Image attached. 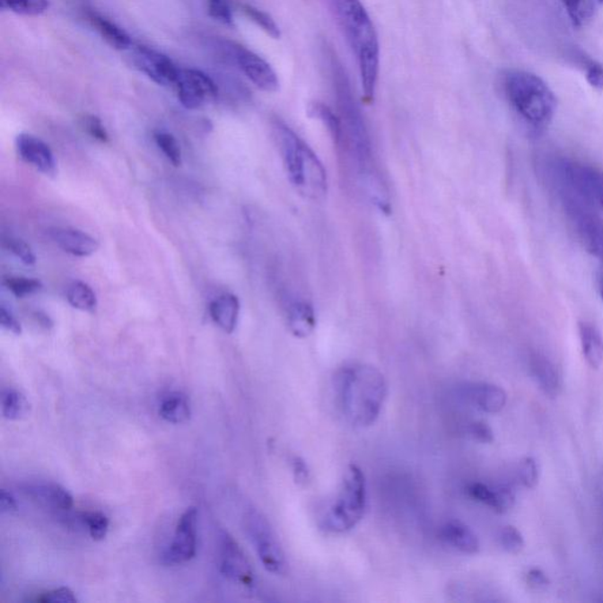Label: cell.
I'll list each match as a JSON object with an SVG mask.
<instances>
[{
	"label": "cell",
	"instance_id": "27",
	"mask_svg": "<svg viewBox=\"0 0 603 603\" xmlns=\"http://www.w3.org/2000/svg\"><path fill=\"white\" fill-rule=\"evenodd\" d=\"M30 412V403L25 396L13 389L6 388L2 391V413L6 420L18 421L25 417Z\"/></svg>",
	"mask_w": 603,
	"mask_h": 603
},
{
	"label": "cell",
	"instance_id": "7",
	"mask_svg": "<svg viewBox=\"0 0 603 603\" xmlns=\"http://www.w3.org/2000/svg\"><path fill=\"white\" fill-rule=\"evenodd\" d=\"M243 526L263 567L271 574L284 575L288 571L285 554L266 516L256 509H249L243 518Z\"/></svg>",
	"mask_w": 603,
	"mask_h": 603
},
{
	"label": "cell",
	"instance_id": "42",
	"mask_svg": "<svg viewBox=\"0 0 603 603\" xmlns=\"http://www.w3.org/2000/svg\"><path fill=\"white\" fill-rule=\"evenodd\" d=\"M35 601L39 603H74L77 602V598L74 597V593L70 588L59 587L41 593Z\"/></svg>",
	"mask_w": 603,
	"mask_h": 603
},
{
	"label": "cell",
	"instance_id": "47",
	"mask_svg": "<svg viewBox=\"0 0 603 603\" xmlns=\"http://www.w3.org/2000/svg\"><path fill=\"white\" fill-rule=\"evenodd\" d=\"M17 508L16 499L13 496V494L3 489L0 493V511H2V514H11V512L16 511Z\"/></svg>",
	"mask_w": 603,
	"mask_h": 603
},
{
	"label": "cell",
	"instance_id": "44",
	"mask_svg": "<svg viewBox=\"0 0 603 603\" xmlns=\"http://www.w3.org/2000/svg\"><path fill=\"white\" fill-rule=\"evenodd\" d=\"M526 579L528 586L533 588L535 590H545V588L548 587L550 584L548 576L538 568L530 569V571L528 572Z\"/></svg>",
	"mask_w": 603,
	"mask_h": 603
},
{
	"label": "cell",
	"instance_id": "18",
	"mask_svg": "<svg viewBox=\"0 0 603 603\" xmlns=\"http://www.w3.org/2000/svg\"><path fill=\"white\" fill-rule=\"evenodd\" d=\"M465 395L475 408L487 414L502 412L507 405L506 391L492 383L470 384L466 388Z\"/></svg>",
	"mask_w": 603,
	"mask_h": 603
},
{
	"label": "cell",
	"instance_id": "23",
	"mask_svg": "<svg viewBox=\"0 0 603 603\" xmlns=\"http://www.w3.org/2000/svg\"><path fill=\"white\" fill-rule=\"evenodd\" d=\"M286 318L293 336L305 338L314 333L316 314L314 308L307 301H293L290 303Z\"/></svg>",
	"mask_w": 603,
	"mask_h": 603
},
{
	"label": "cell",
	"instance_id": "5",
	"mask_svg": "<svg viewBox=\"0 0 603 603\" xmlns=\"http://www.w3.org/2000/svg\"><path fill=\"white\" fill-rule=\"evenodd\" d=\"M502 89L509 104L534 127H545L555 115L557 101L549 86L538 75L523 70H508Z\"/></svg>",
	"mask_w": 603,
	"mask_h": 603
},
{
	"label": "cell",
	"instance_id": "32",
	"mask_svg": "<svg viewBox=\"0 0 603 603\" xmlns=\"http://www.w3.org/2000/svg\"><path fill=\"white\" fill-rule=\"evenodd\" d=\"M154 142L158 148L164 153L167 160L173 165V167H180L182 165V150L175 135L165 131H157L153 135Z\"/></svg>",
	"mask_w": 603,
	"mask_h": 603
},
{
	"label": "cell",
	"instance_id": "50",
	"mask_svg": "<svg viewBox=\"0 0 603 603\" xmlns=\"http://www.w3.org/2000/svg\"><path fill=\"white\" fill-rule=\"evenodd\" d=\"M598 3L603 4V0H597Z\"/></svg>",
	"mask_w": 603,
	"mask_h": 603
},
{
	"label": "cell",
	"instance_id": "1",
	"mask_svg": "<svg viewBox=\"0 0 603 603\" xmlns=\"http://www.w3.org/2000/svg\"><path fill=\"white\" fill-rule=\"evenodd\" d=\"M334 389L345 420L358 428L375 424L388 393L382 372L365 363H350L338 369L334 376Z\"/></svg>",
	"mask_w": 603,
	"mask_h": 603
},
{
	"label": "cell",
	"instance_id": "26",
	"mask_svg": "<svg viewBox=\"0 0 603 603\" xmlns=\"http://www.w3.org/2000/svg\"><path fill=\"white\" fill-rule=\"evenodd\" d=\"M71 307L84 312H93L97 308V296L92 286L82 281L71 283L66 292Z\"/></svg>",
	"mask_w": 603,
	"mask_h": 603
},
{
	"label": "cell",
	"instance_id": "29",
	"mask_svg": "<svg viewBox=\"0 0 603 603\" xmlns=\"http://www.w3.org/2000/svg\"><path fill=\"white\" fill-rule=\"evenodd\" d=\"M568 17L576 28H582L591 21L595 13L597 0H561Z\"/></svg>",
	"mask_w": 603,
	"mask_h": 603
},
{
	"label": "cell",
	"instance_id": "25",
	"mask_svg": "<svg viewBox=\"0 0 603 603\" xmlns=\"http://www.w3.org/2000/svg\"><path fill=\"white\" fill-rule=\"evenodd\" d=\"M160 415L169 424H186L191 416V406L188 396L179 391H173L165 396L161 402Z\"/></svg>",
	"mask_w": 603,
	"mask_h": 603
},
{
	"label": "cell",
	"instance_id": "10",
	"mask_svg": "<svg viewBox=\"0 0 603 603\" xmlns=\"http://www.w3.org/2000/svg\"><path fill=\"white\" fill-rule=\"evenodd\" d=\"M173 89L179 103L188 110H197L206 101L216 100L218 97L216 82L209 74L192 67L180 66Z\"/></svg>",
	"mask_w": 603,
	"mask_h": 603
},
{
	"label": "cell",
	"instance_id": "43",
	"mask_svg": "<svg viewBox=\"0 0 603 603\" xmlns=\"http://www.w3.org/2000/svg\"><path fill=\"white\" fill-rule=\"evenodd\" d=\"M470 436L481 443H492L494 441L493 429L484 421H476L469 427Z\"/></svg>",
	"mask_w": 603,
	"mask_h": 603
},
{
	"label": "cell",
	"instance_id": "22",
	"mask_svg": "<svg viewBox=\"0 0 603 603\" xmlns=\"http://www.w3.org/2000/svg\"><path fill=\"white\" fill-rule=\"evenodd\" d=\"M530 371L537 386L549 398H555L559 396L563 383L555 365L548 358L534 354L530 357Z\"/></svg>",
	"mask_w": 603,
	"mask_h": 603
},
{
	"label": "cell",
	"instance_id": "21",
	"mask_svg": "<svg viewBox=\"0 0 603 603\" xmlns=\"http://www.w3.org/2000/svg\"><path fill=\"white\" fill-rule=\"evenodd\" d=\"M210 316L225 333L232 334L239 323L240 303L239 297L223 293L210 303Z\"/></svg>",
	"mask_w": 603,
	"mask_h": 603
},
{
	"label": "cell",
	"instance_id": "16",
	"mask_svg": "<svg viewBox=\"0 0 603 603\" xmlns=\"http://www.w3.org/2000/svg\"><path fill=\"white\" fill-rule=\"evenodd\" d=\"M84 17L90 26L100 35L111 48L116 50H130L134 47L129 33L123 28H120L117 22H112L110 18L98 13L96 9H84Z\"/></svg>",
	"mask_w": 603,
	"mask_h": 603
},
{
	"label": "cell",
	"instance_id": "2",
	"mask_svg": "<svg viewBox=\"0 0 603 603\" xmlns=\"http://www.w3.org/2000/svg\"><path fill=\"white\" fill-rule=\"evenodd\" d=\"M328 2L356 57L365 100L372 103L380 71V44L374 24L361 0Z\"/></svg>",
	"mask_w": 603,
	"mask_h": 603
},
{
	"label": "cell",
	"instance_id": "14",
	"mask_svg": "<svg viewBox=\"0 0 603 603\" xmlns=\"http://www.w3.org/2000/svg\"><path fill=\"white\" fill-rule=\"evenodd\" d=\"M16 148L19 157L25 163L31 165L45 176L52 177V179L56 177L58 170H57L55 154L47 143L36 135L21 134L17 135Z\"/></svg>",
	"mask_w": 603,
	"mask_h": 603
},
{
	"label": "cell",
	"instance_id": "24",
	"mask_svg": "<svg viewBox=\"0 0 603 603\" xmlns=\"http://www.w3.org/2000/svg\"><path fill=\"white\" fill-rule=\"evenodd\" d=\"M579 334L584 360L590 368H600L603 363V336L600 330L593 323L580 322Z\"/></svg>",
	"mask_w": 603,
	"mask_h": 603
},
{
	"label": "cell",
	"instance_id": "19",
	"mask_svg": "<svg viewBox=\"0 0 603 603\" xmlns=\"http://www.w3.org/2000/svg\"><path fill=\"white\" fill-rule=\"evenodd\" d=\"M22 492L37 502L52 509L70 511L74 507V497L69 490L60 485L52 484V482L26 485L22 487Z\"/></svg>",
	"mask_w": 603,
	"mask_h": 603
},
{
	"label": "cell",
	"instance_id": "15",
	"mask_svg": "<svg viewBox=\"0 0 603 603\" xmlns=\"http://www.w3.org/2000/svg\"><path fill=\"white\" fill-rule=\"evenodd\" d=\"M48 235L64 252L74 258H90L100 249L98 240L82 230L52 228L48 230Z\"/></svg>",
	"mask_w": 603,
	"mask_h": 603
},
{
	"label": "cell",
	"instance_id": "48",
	"mask_svg": "<svg viewBox=\"0 0 603 603\" xmlns=\"http://www.w3.org/2000/svg\"><path fill=\"white\" fill-rule=\"evenodd\" d=\"M35 319L41 327L45 328V329H51L52 326H54L50 318H48V315L43 314V312H36Z\"/></svg>",
	"mask_w": 603,
	"mask_h": 603
},
{
	"label": "cell",
	"instance_id": "9",
	"mask_svg": "<svg viewBox=\"0 0 603 603\" xmlns=\"http://www.w3.org/2000/svg\"><path fill=\"white\" fill-rule=\"evenodd\" d=\"M223 50L226 52L228 58L235 64L237 69L256 88L266 92H275L280 88L277 74L261 56L255 54L254 51L243 47V45L233 43V41H224Z\"/></svg>",
	"mask_w": 603,
	"mask_h": 603
},
{
	"label": "cell",
	"instance_id": "49",
	"mask_svg": "<svg viewBox=\"0 0 603 603\" xmlns=\"http://www.w3.org/2000/svg\"><path fill=\"white\" fill-rule=\"evenodd\" d=\"M602 299H603V280H602V288H601Z\"/></svg>",
	"mask_w": 603,
	"mask_h": 603
},
{
	"label": "cell",
	"instance_id": "39",
	"mask_svg": "<svg viewBox=\"0 0 603 603\" xmlns=\"http://www.w3.org/2000/svg\"><path fill=\"white\" fill-rule=\"evenodd\" d=\"M6 247L11 252L26 266H35L37 256L25 240L21 239H9L6 240Z\"/></svg>",
	"mask_w": 603,
	"mask_h": 603
},
{
	"label": "cell",
	"instance_id": "11",
	"mask_svg": "<svg viewBox=\"0 0 603 603\" xmlns=\"http://www.w3.org/2000/svg\"><path fill=\"white\" fill-rule=\"evenodd\" d=\"M131 59L135 69L148 77L157 85L173 88L179 77L180 66L163 52L150 48L148 45L137 44L130 48Z\"/></svg>",
	"mask_w": 603,
	"mask_h": 603
},
{
	"label": "cell",
	"instance_id": "8",
	"mask_svg": "<svg viewBox=\"0 0 603 603\" xmlns=\"http://www.w3.org/2000/svg\"><path fill=\"white\" fill-rule=\"evenodd\" d=\"M561 205L576 237L590 254L603 258V221L582 199L561 196Z\"/></svg>",
	"mask_w": 603,
	"mask_h": 603
},
{
	"label": "cell",
	"instance_id": "12",
	"mask_svg": "<svg viewBox=\"0 0 603 603\" xmlns=\"http://www.w3.org/2000/svg\"><path fill=\"white\" fill-rule=\"evenodd\" d=\"M218 541V553H220V569L222 574L229 581L245 590H254L255 574L247 556L240 546L228 531L222 530Z\"/></svg>",
	"mask_w": 603,
	"mask_h": 603
},
{
	"label": "cell",
	"instance_id": "36",
	"mask_svg": "<svg viewBox=\"0 0 603 603\" xmlns=\"http://www.w3.org/2000/svg\"><path fill=\"white\" fill-rule=\"evenodd\" d=\"M207 13L228 28H235V17L230 0H207Z\"/></svg>",
	"mask_w": 603,
	"mask_h": 603
},
{
	"label": "cell",
	"instance_id": "45",
	"mask_svg": "<svg viewBox=\"0 0 603 603\" xmlns=\"http://www.w3.org/2000/svg\"><path fill=\"white\" fill-rule=\"evenodd\" d=\"M0 324H2L4 329L10 331V333L14 335L22 334L21 323L18 322L17 319L4 305L0 307Z\"/></svg>",
	"mask_w": 603,
	"mask_h": 603
},
{
	"label": "cell",
	"instance_id": "20",
	"mask_svg": "<svg viewBox=\"0 0 603 603\" xmlns=\"http://www.w3.org/2000/svg\"><path fill=\"white\" fill-rule=\"evenodd\" d=\"M440 537L451 548L463 554L474 555L480 552V541L476 534L466 523L451 520L441 527Z\"/></svg>",
	"mask_w": 603,
	"mask_h": 603
},
{
	"label": "cell",
	"instance_id": "33",
	"mask_svg": "<svg viewBox=\"0 0 603 603\" xmlns=\"http://www.w3.org/2000/svg\"><path fill=\"white\" fill-rule=\"evenodd\" d=\"M584 192L591 205L603 210V172L591 167L588 170Z\"/></svg>",
	"mask_w": 603,
	"mask_h": 603
},
{
	"label": "cell",
	"instance_id": "35",
	"mask_svg": "<svg viewBox=\"0 0 603 603\" xmlns=\"http://www.w3.org/2000/svg\"><path fill=\"white\" fill-rule=\"evenodd\" d=\"M4 285L17 299H24V297L32 295V293L43 289L40 281L28 277H7L4 280Z\"/></svg>",
	"mask_w": 603,
	"mask_h": 603
},
{
	"label": "cell",
	"instance_id": "3",
	"mask_svg": "<svg viewBox=\"0 0 603 603\" xmlns=\"http://www.w3.org/2000/svg\"><path fill=\"white\" fill-rule=\"evenodd\" d=\"M274 135L292 186L304 197L315 201L323 198L328 191V177L318 154L280 119L274 122Z\"/></svg>",
	"mask_w": 603,
	"mask_h": 603
},
{
	"label": "cell",
	"instance_id": "17",
	"mask_svg": "<svg viewBox=\"0 0 603 603\" xmlns=\"http://www.w3.org/2000/svg\"><path fill=\"white\" fill-rule=\"evenodd\" d=\"M467 493L471 499L485 504L497 514H506L515 504L514 490L507 485L494 488L480 484V482H475L468 485Z\"/></svg>",
	"mask_w": 603,
	"mask_h": 603
},
{
	"label": "cell",
	"instance_id": "6",
	"mask_svg": "<svg viewBox=\"0 0 603 603\" xmlns=\"http://www.w3.org/2000/svg\"><path fill=\"white\" fill-rule=\"evenodd\" d=\"M367 508V481L363 471L350 465L343 478L341 489L323 519V527L333 533H345L363 518Z\"/></svg>",
	"mask_w": 603,
	"mask_h": 603
},
{
	"label": "cell",
	"instance_id": "46",
	"mask_svg": "<svg viewBox=\"0 0 603 603\" xmlns=\"http://www.w3.org/2000/svg\"><path fill=\"white\" fill-rule=\"evenodd\" d=\"M293 470L297 484H307L309 480V469L304 459H302L301 458L293 459Z\"/></svg>",
	"mask_w": 603,
	"mask_h": 603
},
{
	"label": "cell",
	"instance_id": "34",
	"mask_svg": "<svg viewBox=\"0 0 603 603\" xmlns=\"http://www.w3.org/2000/svg\"><path fill=\"white\" fill-rule=\"evenodd\" d=\"M82 522L88 528L90 537L94 541H101L107 537L109 526L108 516L100 511H89L82 515Z\"/></svg>",
	"mask_w": 603,
	"mask_h": 603
},
{
	"label": "cell",
	"instance_id": "37",
	"mask_svg": "<svg viewBox=\"0 0 603 603\" xmlns=\"http://www.w3.org/2000/svg\"><path fill=\"white\" fill-rule=\"evenodd\" d=\"M499 541L501 546L509 554H520L525 548V538L521 531L514 526L503 527L500 531Z\"/></svg>",
	"mask_w": 603,
	"mask_h": 603
},
{
	"label": "cell",
	"instance_id": "28",
	"mask_svg": "<svg viewBox=\"0 0 603 603\" xmlns=\"http://www.w3.org/2000/svg\"><path fill=\"white\" fill-rule=\"evenodd\" d=\"M2 10L19 16L37 17L50 7V0H0Z\"/></svg>",
	"mask_w": 603,
	"mask_h": 603
},
{
	"label": "cell",
	"instance_id": "30",
	"mask_svg": "<svg viewBox=\"0 0 603 603\" xmlns=\"http://www.w3.org/2000/svg\"><path fill=\"white\" fill-rule=\"evenodd\" d=\"M310 115L318 118L327 127V129L329 130L331 135H333L336 143L343 142V131L341 120H339L338 115L331 110L330 108H328L327 105L322 103H314L311 104Z\"/></svg>",
	"mask_w": 603,
	"mask_h": 603
},
{
	"label": "cell",
	"instance_id": "40",
	"mask_svg": "<svg viewBox=\"0 0 603 603\" xmlns=\"http://www.w3.org/2000/svg\"><path fill=\"white\" fill-rule=\"evenodd\" d=\"M82 127H84L86 134L92 135L93 139L100 143H108L110 141L107 129H105L103 122L100 117L93 115H86L83 117Z\"/></svg>",
	"mask_w": 603,
	"mask_h": 603
},
{
	"label": "cell",
	"instance_id": "13",
	"mask_svg": "<svg viewBox=\"0 0 603 603\" xmlns=\"http://www.w3.org/2000/svg\"><path fill=\"white\" fill-rule=\"evenodd\" d=\"M197 509L188 508L177 522L175 535L169 548L162 555L168 565L183 564L194 559L197 552Z\"/></svg>",
	"mask_w": 603,
	"mask_h": 603
},
{
	"label": "cell",
	"instance_id": "4",
	"mask_svg": "<svg viewBox=\"0 0 603 603\" xmlns=\"http://www.w3.org/2000/svg\"><path fill=\"white\" fill-rule=\"evenodd\" d=\"M331 79L336 97L339 120L342 124L343 142L355 153L362 177L375 175L371 168V142L363 113L358 105L352 83L336 56L329 55Z\"/></svg>",
	"mask_w": 603,
	"mask_h": 603
},
{
	"label": "cell",
	"instance_id": "31",
	"mask_svg": "<svg viewBox=\"0 0 603 603\" xmlns=\"http://www.w3.org/2000/svg\"><path fill=\"white\" fill-rule=\"evenodd\" d=\"M242 13L254 22L256 25L259 26L267 35H269L274 39H278L281 37L280 26L276 24L274 18L264 13V11L258 9V7L249 5V4H242L240 5Z\"/></svg>",
	"mask_w": 603,
	"mask_h": 603
},
{
	"label": "cell",
	"instance_id": "41",
	"mask_svg": "<svg viewBox=\"0 0 603 603\" xmlns=\"http://www.w3.org/2000/svg\"><path fill=\"white\" fill-rule=\"evenodd\" d=\"M581 64L584 73H586L587 82L590 83V86H593L594 89L603 92L602 64L597 62V60L584 59V57L581 58Z\"/></svg>",
	"mask_w": 603,
	"mask_h": 603
},
{
	"label": "cell",
	"instance_id": "38",
	"mask_svg": "<svg viewBox=\"0 0 603 603\" xmlns=\"http://www.w3.org/2000/svg\"><path fill=\"white\" fill-rule=\"evenodd\" d=\"M518 474L519 480L523 487L528 489L537 487L538 480H540V468H538L537 459L534 458L523 459L520 462Z\"/></svg>",
	"mask_w": 603,
	"mask_h": 603
}]
</instances>
